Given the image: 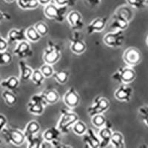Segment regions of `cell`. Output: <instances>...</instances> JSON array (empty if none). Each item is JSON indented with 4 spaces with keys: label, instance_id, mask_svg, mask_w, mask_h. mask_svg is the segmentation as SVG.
<instances>
[{
    "label": "cell",
    "instance_id": "6da1fadb",
    "mask_svg": "<svg viewBox=\"0 0 148 148\" xmlns=\"http://www.w3.org/2000/svg\"><path fill=\"white\" fill-rule=\"evenodd\" d=\"M133 15V12L127 6H122L119 8L113 15L110 28L113 30H126Z\"/></svg>",
    "mask_w": 148,
    "mask_h": 148
},
{
    "label": "cell",
    "instance_id": "7a4b0ae2",
    "mask_svg": "<svg viewBox=\"0 0 148 148\" xmlns=\"http://www.w3.org/2000/svg\"><path fill=\"white\" fill-rule=\"evenodd\" d=\"M79 120V116L73 111L67 109L61 110V116L58 123L57 127L62 133H69L71 127Z\"/></svg>",
    "mask_w": 148,
    "mask_h": 148
},
{
    "label": "cell",
    "instance_id": "3957f363",
    "mask_svg": "<svg viewBox=\"0 0 148 148\" xmlns=\"http://www.w3.org/2000/svg\"><path fill=\"white\" fill-rule=\"evenodd\" d=\"M67 8L68 7L67 6H59L57 5L50 3L45 6L44 14L47 18L62 22L64 21Z\"/></svg>",
    "mask_w": 148,
    "mask_h": 148
},
{
    "label": "cell",
    "instance_id": "277c9868",
    "mask_svg": "<svg viewBox=\"0 0 148 148\" xmlns=\"http://www.w3.org/2000/svg\"><path fill=\"white\" fill-rule=\"evenodd\" d=\"M61 55L62 52H61L60 47L52 41H48L47 46L45 49L44 54H43V59L45 62L53 65L59 62L61 58Z\"/></svg>",
    "mask_w": 148,
    "mask_h": 148
},
{
    "label": "cell",
    "instance_id": "5b68a950",
    "mask_svg": "<svg viewBox=\"0 0 148 148\" xmlns=\"http://www.w3.org/2000/svg\"><path fill=\"white\" fill-rule=\"evenodd\" d=\"M2 134L7 143L19 146L25 141L26 137L25 133L18 129H10L5 127L2 130Z\"/></svg>",
    "mask_w": 148,
    "mask_h": 148
},
{
    "label": "cell",
    "instance_id": "8992f818",
    "mask_svg": "<svg viewBox=\"0 0 148 148\" xmlns=\"http://www.w3.org/2000/svg\"><path fill=\"white\" fill-rule=\"evenodd\" d=\"M136 73L130 66L119 67L112 76L113 79L122 84L131 83L136 79Z\"/></svg>",
    "mask_w": 148,
    "mask_h": 148
},
{
    "label": "cell",
    "instance_id": "52a82bcc",
    "mask_svg": "<svg viewBox=\"0 0 148 148\" xmlns=\"http://www.w3.org/2000/svg\"><path fill=\"white\" fill-rule=\"evenodd\" d=\"M47 103L42 96V93L35 94L30 98V100L27 104V110L31 114L39 116L44 113L45 108Z\"/></svg>",
    "mask_w": 148,
    "mask_h": 148
},
{
    "label": "cell",
    "instance_id": "ba28073f",
    "mask_svg": "<svg viewBox=\"0 0 148 148\" xmlns=\"http://www.w3.org/2000/svg\"><path fill=\"white\" fill-rule=\"evenodd\" d=\"M104 43L110 47H119L124 44L125 34L124 30H115L108 33L103 38Z\"/></svg>",
    "mask_w": 148,
    "mask_h": 148
},
{
    "label": "cell",
    "instance_id": "9c48e42d",
    "mask_svg": "<svg viewBox=\"0 0 148 148\" xmlns=\"http://www.w3.org/2000/svg\"><path fill=\"white\" fill-rule=\"evenodd\" d=\"M110 108V102L106 98L103 96H97L95 99L93 104L88 109V114L90 117L98 114H103Z\"/></svg>",
    "mask_w": 148,
    "mask_h": 148
},
{
    "label": "cell",
    "instance_id": "30bf717a",
    "mask_svg": "<svg viewBox=\"0 0 148 148\" xmlns=\"http://www.w3.org/2000/svg\"><path fill=\"white\" fill-rule=\"evenodd\" d=\"M123 59L128 66L134 67L141 62V53L139 50L136 47H129L123 54Z\"/></svg>",
    "mask_w": 148,
    "mask_h": 148
},
{
    "label": "cell",
    "instance_id": "8fae6325",
    "mask_svg": "<svg viewBox=\"0 0 148 148\" xmlns=\"http://www.w3.org/2000/svg\"><path fill=\"white\" fill-rule=\"evenodd\" d=\"M70 40L71 42V50L73 53L80 55L86 51L87 45L83 41L82 35L78 32L77 30L73 33Z\"/></svg>",
    "mask_w": 148,
    "mask_h": 148
},
{
    "label": "cell",
    "instance_id": "7c38bea8",
    "mask_svg": "<svg viewBox=\"0 0 148 148\" xmlns=\"http://www.w3.org/2000/svg\"><path fill=\"white\" fill-rule=\"evenodd\" d=\"M83 142L85 144V146L90 148L100 147L101 140L98 135L96 134L93 130L88 128L86 133L82 136Z\"/></svg>",
    "mask_w": 148,
    "mask_h": 148
},
{
    "label": "cell",
    "instance_id": "4fadbf2b",
    "mask_svg": "<svg viewBox=\"0 0 148 148\" xmlns=\"http://www.w3.org/2000/svg\"><path fill=\"white\" fill-rule=\"evenodd\" d=\"M133 95V89L127 84H122L117 88L114 92V96L116 99L120 101L129 102L131 100Z\"/></svg>",
    "mask_w": 148,
    "mask_h": 148
},
{
    "label": "cell",
    "instance_id": "5bb4252c",
    "mask_svg": "<svg viewBox=\"0 0 148 148\" xmlns=\"http://www.w3.org/2000/svg\"><path fill=\"white\" fill-rule=\"evenodd\" d=\"M64 102L69 108H75L80 103V96L76 89L71 87L64 96Z\"/></svg>",
    "mask_w": 148,
    "mask_h": 148
},
{
    "label": "cell",
    "instance_id": "9a60e30c",
    "mask_svg": "<svg viewBox=\"0 0 148 148\" xmlns=\"http://www.w3.org/2000/svg\"><path fill=\"white\" fill-rule=\"evenodd\" d=\"M67 19L71 28L74 31L81 30L84 26L82 16L81 14L76 10H73V11L70 12L67 16Z\"/></svg>",
    "mask_w": 148,
    "mask_h": 148
},
{
    "label": "cell",
    "instance_id": "2e32d148",
    "mask_svg": "<svg viewBox=\"0 0 148 148\" xmlns=\"http://www.w3.org/2000/svg\"><path fill=\"white\" fill-rule=\"evenodd\" d=\"M108 18L106 17H98L90 22L87 27V32L88 34H92L93 33L101 32L107 25Z\"/></svg>",
    "mask_w": 148,
    "mask_h": 148
},
{
    "label": "cell",
    "instance_id": "e0dca14e",
    "mask_svg": "<svg viewBox=\"0 0 148 148\" xmlns=\"http://www.w3.org/2000/svg\"><path fill=\"white\" fill-rule=\"evenodd\" d=\"M27 41V40L22 41L20 42H18L16 47L14 51V53L22 59L30 57L33 55V51L31 50L30 45Z\"/></svg>",
    "mask_w": 148,
    "mask_h": 148
},
{
    "label": "cell",
    "instance_id": "ac0fdd59",
    "mask_svg": "<svg viewBox=\"0 0 148 148\" xmlns=\"http://www.w3.org/2000/svg\"><path fill=\"white\" fill-rule=\"evenodd\" d=\"M113 132L112 131V127L108 122L105 126L100 128V130L98 133V136L101 140V145L100 147H105L110 143L111 137Z\"/></svg>",
    "mask_w": 148,
    "mask_h": 148
},
{
    "label": "cell",
    "instance_id": "d6986e66",
    "mask_svg": "<svg viewBox=\"0 0 148 148\" xmlns=\"http://www.w3.org/2000/svg\"><path fill=\"white\" fill-rule=\"evenodd\" d=\"M8 39V42L9 44L27 40V36H26V30L24 28L12 29L9 31Z\"/></svg>",
    "mask_w": 148,
    "mask_h": 148
},
{
    "label": "cell",
    "instance_id": "ffe728a7",
    "mask_svg": "<svg viewBox=\"0 0 148 148\" xmlns=\"http://www.w3.org/2000/svg\"><path fill=\"white\" fill-rule=\"evenodd\" d=\"M18 67L20 70V79L22 81H27L31 79L34 71L32 68L23 60L18 62Z\"/></svg>",
    "mask_w": 148,
    "mask_h": 148
},
{
    "label": "cell",
    "instance_id": "44dd1931",
    "mask_svg": "<svg viewBox=\"0 0 148 148\" xmlns=\"http://www.w3.org/2000/svg\"><path fill=\"white\" fill-rule=\"evenodd\" d=\"M61 133H62L57 127H50L46 130L42 134V137L45 141L52 142L53 141L59 140V136H60Z\"/></svg>",
    "mask_w": 148,
    "mask_h": 148
},
{
    "label": "cell",
    "instance_id": "7402d4cb",
    "mask_svg": "<svg viewBox=\"0 0 148 148\" xmlns=\"http://www.w3.org/2000/svg\"><path fill=\"white\" fill-rule=\"evenodd\" d=\"M46 102L49 104H53L57 103L59 100V95L56 90L53 89H49L42 92Z\"/></svg>",
    "mask_w": 148,
    "mask_h": 148
},
{
    "label": "cell",
    "instance_id": "603a6c76",
    "mask_svg": "<svg viewBox=\"0 0 148 148\" xmlns=\"http://www.w3.org/2000/svg\"><path fill=\"white\" fill-rule=\"evenodd\" d=\"M39 130H40V125L39 122H37L36 121H31L27 125L24 133L27 138L28 136L37 135L39 133Z\"/></svg>",
    "mask_w": 148,
    "mask_h": 148
},
{
    "label": "cell",
    "instance_id": "cb8c5ba5",
    "mask_svg": "<svg viewBox=\"0 0 148 148\" xmlns=\"http://www.w3.org/2000/svg\"><path fill=\"white\" fill-rule=\"evenodd\" d=\"M19 84V80L15 76H10L6 80L1 82L0 85L4 88H6L8 90H14L18 88Z\"/></svg>",
    "mask_w": 148,
    "mask_h": 148
},
{
    "label": "cell",
    "instance_id": "d4e9b609",
    "mask_svg": "<svg viewBox=\"0 0 148 148\" xmlns=\"http://www.w3.org/2000/svg\"><path fill=\"white\" fill-rule=\"evenodd\" d=\"M110 144L116 148H123L125 147V138L120 132H113L111 137Z\"/></svg>",
    "mask_w": 148,
    "mask_h": 148
},
{
    "label": "cell",
    "instance_id": "484cf974",
    "mask_svg": "<svg viewBox=\"0 0 148 148\" xmlns=\"http://www.w3.org/2000/svg\"><path fill=\"white\" fill-rule=\"evenodd\" d=\"M18 6L23 10H33L39 7L38 0H17Z\"/></svg>",
    "mask_w": 148,
    "mask_h": 148
},
{
    "label": "cell",
    "instance_id": "4316f807",
    "mask_svg": "<svg viewBox=\"0 0 148 148\" xmlns=\"http://www.w3.org/2000/svg\"><path fill=\"white\" fill-rule=\"evenodd\" d=\"M27 143V147L29 148H41L42 142L44 141V138L42 136H38L37 135L31 136L26 138Z\"/></svg>",
    "mask_w": 148,
    "mask_h": 148
},
{
    "label": "cell",
    "instance_id": "83f0119b",
    "mask_svg": "<svg viewBox=\"0 0 148 148\" xmlns=\"http://www.w3.org/2000/svg\"><path fill=\"white\" fill-rule=\"evenodd\" d=\"M69 73L67 71H60L54 72L53 77L56 81L61 84H64L69 80Z\"/></svg>",
    "mask_w": 148,
    "mask_h": 148
},
{
    "label": "cell",
    "instance_id": "f1b7e54d",
    "mask_svg": "<svg viewBox=\"0 0 148 148\" xmlns=\"http://www.w3.org/2000/svg\"><path fill=\"white\" fill-rule=\"evenodd\" d=\"M26 36L27 41L31 42H37L42 38V36L39 34L35 27H30L26 30Z\"/></svg>",
    "mask_w": 148,
    "mask_h": 148
},
{
    "label": "cell",
    "instance_id": "f546056e",
    "mask_svg": "<svg viewBox=\"0 0 148 148\" xmlns=\"http://www.w3.org/2000/svg\"><path fill=\"white\" fill-rule=\"evenodd\" d=\"M2 96L5 103L8 106H14V104L17 103V97L11 92V90H4L2 93Z\"/></svg>",
    "mask_w": 148,
    "mask_h": 148
},
{
    "label": "cell",
    "instance_id": "4dcf8cb0",
    "mask_svg": "<svg viewBox=\"0 0 148 148\" xmlns=\"http://www.w3.org/2000/svg\"><path fill=\"white\" fill-rule=\"evenodd\" d=\"M73 131L75 134H76L77 136H82L83 135L86 133L88 127L86 126V125L84 124V122H83L82 121H80V120H78L72 127Z\"/></svg>",
    "mask_w": 148,
    "mask_h": 148
},
{
    "label": "cell",
    "instance_id": "1f68e13d",
    "mask_svg": "<svg viewBox=\"0 0 148 148\" xmlns=\"http://www.w3.org/2000/svg\"><path fill=\"white\" fill-rule=\"evenodd\" d=\"M91 118H92L91 122L97 128H101L102 127L105 126L107 125V123H108L106 117L103 114L96 115V116H93Z\"/></svg>",
    "mask_w": 148,
    "mask_h": 148
},
{
    "label": "cell",
    "instance_id": "d6a6232c",
    "mask_svg": "<svg viewBox=\"0 0 148 148\" xmlns=\"http://www.w3.org/2000/svg\"><path fill=\"white\" fill-rule=\"evenodd\" d=\"M45 77L40 69L34 70L32 76H31V79H32L33 82L35 85L38 86V87L42 85L43 84V82L45 81Z\"/></svg>",
    "mask_w": 148,
    "mask_h": 148
},
{
    "label": "cell",
    "instance_id": "836d02e7",
    "mask_svg": "<svg viewBox=\"0 0 148 148\" xmlns=\"http://www.w3.org/2000/svg\"><path fill=\"white\" fill-rule=\"evenodd\" d=\"M11 54L6 51H1L0 52V66H6L10 64L12 62Z\"/></svg>",
    "mask_w": 148,
    "mask_h": 148
},
{
    "label": "cell",
    "instance_id": "e575fe53",
    "mask_svg": "<svg viewBox=\"0 0 148 148\" xmlns=\"http://www.w3.org/2000/svg\"><path fill=\"white\" fill-rule=\"evenodd\" d=\"M35 28L36 29V30L39 32V34H40L42 36H44L47 34L49 31L48 26L46 25L45 22H37L35 25Z\"/></svg>",
    "mask_w": 148,
    "mask_h": 148
},
{
    "label": "cell",
    "instance_id": "d590c367",
    "mask_svg": "<svg viewBox=\"0 0 148 148\" xmlns=\"http://www.w3.org/2000/svg\"><path fill=\"white\" fill-rule=\"evenodd\" d=\"M40 70L45 78L51 77V76H53V75L54 73L53 67H52L51 64H47V63H45L44 65H42L41 67Z\"/></svg>",
    "mask_w": 148,
    "mask_h": 148
},
{
    "label": "cell",
    "instance_id": "8d00e7d4",
    "mask_svg": "<svg viewBox=\"0 0 148 148\" xmlns=\"http://www.w3.org/2000/svg\"><path fill=\"white\" fill-rule=\"evenodd\" d=\"M138 113L144 123L148 126V105L141 106L138 110Z\"/></svg>",
    "mask_w": 148,
    "mask_h": 148
},
{
    "label": "cell",
    "instance_id": "74e56055",
    "mask_svg": "<svg viewBox=\"0 0 148 148\" xmlns=\"http://www.w3.org/2000/svg\"><path fill=\"white\" fill-rule=\"evenodd\" d=\"M127 3L130 6L136 9L143 8L146 5L145 0H127Z\"/></svg>",
    "mask_w": 148,
    "mask_h": 148
},
{
    "label": "cell",
    "instance_id": "f35d334b",
    "mask_svg": "<svg viewBox=\"0 0 148 148\" xmlns=\"http://www.w3.org/2000/svg\"><path fill=\"white\" fill-rule=\"evenodd\" d=\"M56 5L59 6H67V7H72L75 5L76 0H54Z\"/></svg>",
    "mask_w": 148,
    "mask_h": 148
},
{
    "label": "cell",
    "instance_id": "ab89813d",
    "mask_svg": "<svg viewBox=\"0 0 148 148\" xmlns=\"http://www.w3.org/2000/svg\"><path fill=\"white\" fill-rule=\"evenodd\" d=\"M8 42L4 39L0 34V52L1 51H5L8 47Z\"/></svg>",
    "mask_w": 148,
    "mask_h": 148
},
{
    "label": "cell",
    "instance_id": "60d3db41",
    "mask_svg": "<svg viewBox=\"0 0 148 148\" xmlns=\"http://www.w3.org/2000/svg\"><path fill=\"white\" fill-rule=\"evenodd\" d=\"M53 145V147L56 148H66V147H71V146L67 145H64L62 142H61L59 140H56V141H53L51 142Z\"/></svg>",
    "mask_w": 148,
    "mask_h": 148
},
{
    "label": "cell",
    "instance_id": "b9f144b4",
    "mask_svg": "<svg viewBox=\"0 0 148 148\" xmlns=\"http://www.w3.org/2000/svg\"><path fill=\"white\" fill-rule=\"evenodd\" d=\"M7 125V119L4 115L0 114V132Z\"/></svg>",
    "mask_w": 148,
    "mask_h": 148
},
{
    "label": "cell",
    "instance_id": "7bdbcfd3",
    "mask_svg": "<svg viewBox=\"0 0 148 148\" xmlns=\"http://www.w3.org/2000/svg\"><path fill=\"white\" fill-rule=\"evenodd\" d=\"M88 1L91 6L95 7V6H97V5H99L101 0H88Z\"/></svg>",
    "mask_w": 148,
    "mask_h": 148
},
{
    "label": "cell",
    "instance_id": "ee69618b",
    "mask_svg": "<svg viewBox=\"0 0 148 148\" xmlns=\"http://www.w3.org/2000/svg\"><path fill=\"white\" fill-rule=\"evenodd\" d=\"M38 1L39 2V5H44V6L49 5L51 2V0H38Z\"/></svg>",
    "mask_w": 148,
    "mask_h": 148
},
{
    "label": "cell",
    "instance_id": "f6af8a7d",
    "mask_svg": "<svg viewBox=\"0 0 148 148\" xmlns=\"http://www.w3.org/2000/svg\"><path fill=\"white\" fill-rule=\"evenodd\" d=\"M4 18H5V14H2V11H0V22H2Z\"/></svg>",
    "mask_w": 148,
    "mask_h": 148
},
{
    "label": "cell",
    "instance_id": "bcb514c9",
    "mask_svg": "<svg viewBox=\"0 0 148 148\" xmlns=\"http://www.w3.org/2000/svg\"><path fill=\"white\" fill-rule=\"evenodd\" d=\"M5 2H8V3H10V2H14L15 0H5Z\"/></svg>",
    "mask_w": 148,
    "mask_h": 148
},
{
    "label": "cell",
    "instance_id": "7dc6e473",
    "mask_svg": "<svg viewBox=\"0 0 148 148\" xmlns=\"http://www.w3.org/2000/svg\"><path fill=\"white\" fill-rule=\"evenodd\" d=\"M145 5H148V0H145Z\"/></svg>",
    "mask_w": 148,
    "mask_h": 148
},
{
    "label": "cell",
    "instance_id": "c3c4849f",
    "mask_svg": "<svg viewBox=\"0 0 148 148\" xmlns=\"http://www.w3.org/2000/svg\"><path fill=\"white\" fill-rule=\"evenodd\" d=\"M147 46H148V36H147Z\"/></svg>",
    "mask_w": 148,
    "mask_h": 148
},
{
    "label": "cell",
    "instance_id": "681fc988",
    "mask_svg": "<svg viewBox=\"0 0 148 148\" xmlns=\"http://www.w3.org/2000/svg\"><path fill=\"white\" fill-rule=\"evenodd\" d=\"M1 144H2V141L0 140V145H1Z\"/></svg>",
    "mask_w": 148,
    "mask_h": 148
}]
</instances>
